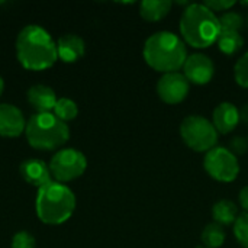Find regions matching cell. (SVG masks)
<instances>
[{
  "mask_svg": "<svg viewBox=\"0 0 248 248\" xmlns=\"http://www.w3.org/2000/svg\"><path fill=\"white\" fill-rule=\"evenodd\" d=\"M16 55L23 68L42 71L51 68L57 62V42L45 28L31 23L23 26L17 33Z\"/></svg>",
  "mask_w": 248,
  "mask_h": 248,
  "instance_id": "1",
  "label": "cell"
},
{
  "mask_svg": "<svg viewBox=\"0 0 248 248\" xmlns=\"http://www.w3.org/2000/svg\"><path fill=\"white\" fill-rule=\"evenodd\" d=\"M142 55L153 70L167 74L176 73L185 65L187 48L185 41L174 32L158 31L147 38Z\"/></svg>",
  "mask_w": 248,
  "mask_h": 248,
  "instance_id": "2",
  "label": "cell"
},
{
  "mask_svg": "<svg viewBox=\"0 0 248 248\" xmlns=\"http://www.w3.org/2000/svg\"><path fill=\"white\" fill-rule=\"evenodd\" d=\"M219 33V19L211 9L203 3L187 4L180 17V35L185 44L196 49H203L215 44Z\"/></svg>",
  "mask_w": 248,
  "mask_h": 248,
  "instance_id": "3",
  "label": "cell"
},
{
  "mask_svg": "<svg viewBox=\"0 0 248 248\" xmlns=\"http://www.w3.org/2000/svg\"><path fill=\"white\" fill-rule=\"evenodd\" d=\"M76 195L64 183L51 180L38 189L35 209L41 222L46 225H61L67 222L76 211Z\"/></svg>",
  "mask_w": 248,
  "mask_h": 248,
  "instance_id": "4",
  "label": "cell"
},
{
  "mask_svg": "<svg viewBox=\"0 0 248 248\" xmlns=\"http://www.w3.org/2000/svg\"><path fill=\"white\" fill-rule=\"evenodd\" d=\"M31 147L36 150H57L70 138V128L52 112L32 115L25 128Z\"/></svg>",
  "mask_w": 248,
  "mask_h": 248,
  "instance_id": "5",
  "label": "cell"
},
{
  "mask_svg": "<svg viewBox=\"0 0 248 248\" xmlns=\"http://www.w3.org/2000/svg\"><path fill=\"white\" fill-rule=\"evenodd\" d=\"M218 131L214 124L201 115H189L180 124L183 142L196 153H208L217 147Z\"/></svg>",
  "mask_w": 248,
  "mask_h": 248,
  "instance_id": "6",
  "label": "cell"
},
{
  "mask_svg": "<svg viewBox=\"0 0 248 248\" xmlns=\"http://www.w3.org/2000/svg\"><path fill=\"white\" fill-rule=\"evenodd\" d=\"M48 166L52 180L67 183L84 174L87 169V158L77 148H61L52 155Z\"/></svg>",
  "mask_w": 248,
  "mask_h": 248,
  "instance_id": "7",
  "label": "cell"
},
{
  "mask_svg": "<svg viewBox=\"0 0 248 248\" xmlns=\"http://www.w3.org/2000/svg\"><path fill=\"white\" fill-rule=\"evenodd\" d=\"M203 167L206 173L217 182L231 183L240 174V163L225 147H215L205 154Z\"/></svg>",
  "mask_w": 248,
  "mask_h": 248,
  "instance_id": "8",
  "label": "cell"
},
{
  "mask_svg": "<svg viewBox=\"0 0 248 248\" xmlns=\"http://www.w3.org/2000/svg\"><path fill=\"white\" fill-rule=\"evenodd\" d=\"M190 90V83L185 77V74L167 73L160 77L157 81V94L167 105H179L182 103Z\"/></svg>",
  "mask_w": 248,
  "mask_h": 248,
  "instance_id": "9",
  "label": "cell"
},
{
  "mask_svg": "<svg viewBox=\"0 0 248 248\" xmlns=\"http://www.w3.org/2000/svg\"><path fill=\"white\" fill-rule=\"evenodd\" d=\"M183 74L190 84L205 86L215 76V64L206 54H192L183 65Z\"/></svg>",
  "mask_w": 248,
  "mask_h": 248,
  "instance_id": "10",
  "label": "cell"
},
{
  "mask_svg": "<svg viewBox=\"0 0 248 248\" xmlns=\"http://www.w3.org/2000/svg\"><path fill=\"white\" fill-rule=\"evenodd\" d=\"M26 121L22 110L12 103H0V137L16 138L25 132Z\"/></svg>",
  "mask_w": 248,
  "mask_h": 248,
  "instance_id": "11",
  "label": "cell"
},
{
  "mask_svg": "<svg viewBox=\"0 0 248 248\" xmlns=\"http://www.w3.org/2000/svg\"><path fill=\"white\" fill-rule=\"evenodd\" d=\"M19 173L22 179L35 187H42L52 180L49 166L41 158H28L20 163Z\"/></svg>",
  "mask_w": 248,
  "mask_h": 248,
  "instance_id": "12",
  "label": "cell"
},
{
  "mask_svg": "<svg viewBox=\"0 0 248 248\" xmlns=\"http://www.w3.org/2000/svg\"><path fill=\"white\" fill-rule=\"evenodd\" d=\"M211 122L214 124L218 134L227 135V134L232 132L238 125L240 109L231 102H222L214 109Z\"/></svg>",
  "mask_w": 248,
  "mask_h": 248,
  "instance_id": "13",
  "label": "cell"
},
{
  "mask_svg": "<svg viewBox=\"0 0 248 248\" xmlns=\"http://www.w3.org/2000/svg\"><path fill=\"white\" fill-rule=\"evenodd\" d=\"M58 58L64 62H76L86 52L84 39L76 33H64L57 41Z\"/></svg>",
  "mask_w": 248,
  "mask_h": 248,
  "instance_id": "14",
  "label": "cell"
},
{
  "mask_svg": "<svg viewBox=\"0 0 248 248\" xmlns=\"http://www.w3.org/2000/svg\"><path fill=\"white\" fill-rule=\"evenodd\" d=\"M26 99L29 105L36 110V113H45L54 110L57 103V94L52 87L46 84H33L26 92Z\"/></svg>",
  "mask_w": 248,
  "mask_h": 248,
  "instance_id": "15",
  "label": "cell"
},
{
  "mask_svg": "<svg viewBox=\"0 0 248 248\" xmlns=\"http://www.w3.org/2000/svg\"><path fill=\"white\" fill-rule=\"evenodd\" d=\"M171 6L170 0H144L140 3V15L148 22H158L169 15Z\"/></svg>",
  "mask_w": 248,
  "mask_h": 248,
  "instance_id": "16",
  "label": "cell"
},
{
  "mask_svg": "<svg viewBox=\"0 0 248 248\" xmlns=\"http://www.w3.org/2000/svg\"><path fill=\"white\" fill-rule=\"evenodd\" d=\"M212 218L219 225H234L238 218L237 205L232 201L221 199L212 206Z\"/></svg>",
  "mask_w": 248,
  "mask_h": 248,
  "instance_id": "17",
  "label": "cell"
},
{
  "mask_svg": "<svg viewBox=\"0 0 248 248\" xmlns=\"http://www.w3.org/2000/svg\"><path fill=\"white\" fill-rule=\"evenodd\" d=\"M217 44L221 52L227 55H234L244 46V38L240 32L235 31H221Z\"/></svg>",
  "mask_w": 248,
  "mask_h": 248,
  "instance_id": "18",
  "label": "cell"
},
{
  "mask_svg": "<svg viewBox=\"0 0 248 248\" xmlns=\"http://www.w3.org/2000/svg\"><path fill=\"white\" fill-rule=\"evenodd\" d=\"M203 247L206 248H219L222 247V244L227 240V234L224 231V227L217 224V222H211L208 224L202 234H201Z\"/></svg>",
  "mask_w": 248,
  "mask_h": 248,
  "instance_id": "19",
  "label": "cell"
},
{
  "mask_svg": "<svg viewBox=\"0 0 248 248\" xmlns=\"http://www.w3.org/2000/svg\"><path fill=\"white\" fill-rule=\"evenodd\" d=\"M52 113L58 119H61L62 122L67 124V122H70V121H73V119L77 118V115H78V106L70 97H60L57 100L55 106H54Z\"/></svg>",
  "mask_w": 248,
  "mask_h": 248,
  "instance_id": "20",
  "label": "cell"
},
{
  "mask_svg": "<svg viewBox=\"0 0 248 248\" xmlns=\"http://www.w3.org/2000/svg\"><path fill=\"white\" fill-rule=\"evenodd\" d=\"M218 19H219L221 31H235V32H240V29L244 26L243 16L240 13H237V12H232V10L224 12L221 16H218Z\"/></svg>",
  "mask_w": 248,
  "mask_h": 248,
  "instance_id": "21",
  "label": "cell"
},
{
  "mask_svg": "<svg viewBox=\"0 0 248 248\" xmlns=\"http://www.w3.org/2000/svg\"><path fill=\"white\" fill-rule=\"evenodd\" d=\"M234 237L241 247L248 248V214L238 215L234 222Z\"/></svg>",
  "mask_w": 248,
  "mask_h": 248,
  "instance_id": "22",
  "label": "cell"
},
{
  "mask_svg": "<svg viewBox=\"0 0 248 248\" xmlns=\"http://www.w3.org/2000/svg\"><path fill=\"white\" fill-rule=\"evenodd\" d=\"M234 78L238 86L248 89V52L237 60L234 65Z\"/></svg>",
  "mask_w": 248,
  "mask_h": 248,
  "instance_id": "23",
  "label": "cell"
},
{
  "mask_svg": "<svg viewBox=\"0 0 248 248\" xmlns=\"http://www.w3.org/2000/svg\"><path fill=\"white\" fill-rule=\"evenodd\" d=\"M10 248H36L35 237L29 231H17L12 238Z\"/></svg>",
  "mask_w": 248,
  "mask_h": 248,
  "instance_id": "24",
  "label": "cell"
},
{
  "mask_svg": "<svg viewBox=\"0 0 248 248\" xmlns=\"http://www.w3.org/2000/svg\"><path fill=\"white\" fill-rule=\"evenodd\" d=\"M247 150L248 138H244V137L238 135V137H234V138L230 141V151H231L234 155H243Z\"/></svg>",
  "mask_w": 248,
  "mask_h": 248,
  "instance_id": "25",
  "label": "cell"
},
{
  "mask_svg": "<svg viewBox=\"0 0 248 248\" xmlns=\"http://www.w3.org/2000/svg\"><path fill=\"white\" fill-rule=\"evenodd\" d=\"M208 9H211L214 13L215 12H228L232 6H235V1H228V0H222V1H218V0H211V1H206L203 3Z\"/></svg>",
  "mask_w": 248,
  "mask_h": 248,
  "instance_id": "26",
  "label": "cell"
},
{
  "mask_svg": "<svg viewBox=\"0 0 248 248\" xmlns=\"http://www.w3.org/2000/svg\"><path fill=\"white\" fill-rule=\"evenodd\" d=\"M240 203H241L243 209H246V212L248 214V185L244 186L240 192Z\"/></svg>",
  "mask_w": 248,
  "mask_h": 248,
  "instance_id": "27",
  "label": "cell"
},
{
  "mask_svg": "<svg viewBox=\"0 0 248 248\" xmlns=\"http://www.w3.org/2000/svg\"><path fill=\"white\" fill-rule=\"evenodd\" d=\"M240 121L248 125V103H246L241 109H240Z\"/></svg>",
  "mask_w": 248,
  "mask_h": 248,
  "instance_id": "28",
  "label": "cell"
},
{
  "mask_svg": "<svg viewBox=\"0 0 248 248\" xmlns=\"http://www.w3.org/2000/svg\"><path fill=\"white\" fill-rule=\"evenodd\" d=\"M3 90H4V80H3V77L0 76V96H1V93H3Z\"/></svg>",
  "mask_w": 248,
  "mask_h": 248,
  "instance_id": "29",
  "label": "cell"
},
{
  "mask_svg": "<svg viewBox=\"0 0 248 248\" xmlns=\"http://www.w3.org/2000/svg\"><path fill=\"white\" fill-rule=\"evenodd\" d=\"M241 4H243V6H246V7H248V1H243Z\"/></svg>",
  "mask_w": 248,
  "mask_h": 248,
  "instance_id": "30",
  "label": "cell"
},
{
  "mask_svg": "<svg viewBox=\"0 0 248 248\" xmlns=\"http://www.w3.org/2000/svg\"><path fill=\"white\" fill-rule=\"evenodd\" d=\"M3 3H4V1H3V0H0V4H3Z\"/></svg>",
  "mask_w": 248,
  "mask_h": 248,
  "instance_id": "31",
  "label": "cell"
},
{
  "mask_svg": "<svg viewBox=\"0 0 248 248\" xmlns=\"http://www.w3.org/2000/svg\"><path fill=\"white\" fill-rule=\"evenodd\" d=\"M196 248H206V247H196Z\"/></svg>",
  "mask_w": 248,
  "mask_h": 248,
  "instance_id": "32",
  "label": "cell"
},
{
  "mask_svg": "<svg viewBox=\"0 0 248 248\" xmlns=\"http://www.w3.org/2000/svg\"><path fill=\"white\" fill-rule=\"evenodd\" d=\"M247 23H248V19H247Z\"/></svg>",
  "mask_w": 248,
  "mask_h": 248,
  "instance_id": "33",
  "label": "cell"
}]
</instances>
